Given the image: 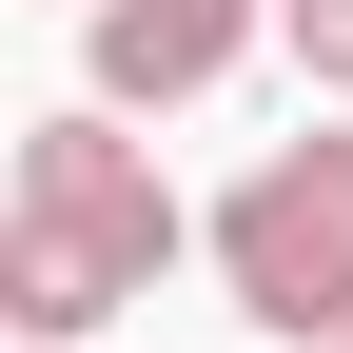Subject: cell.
Masks as SVG:
<instances>
[{"instance_id":"1","label":"cell","mask_w":353,"mask_h":353,"mask_svg":"<svg viewBox=\"0 0 353 353\" xmlns=\"http://www.w3.org/2000/svg\"><path fill=\"white\" fill-rule=\"evenodd\" d=\"M176 255H196V216L118 138V99H39L20 176H0V314H20V353H79L99 314H138Z\"/></svg>"},{"instance_id":"2","label":"cell","mask_w":353,"mask_h":353,"mask_svg":"<svg viewBox=\"0 0 353 353\" xmlns=\"http://www.w3.org/2000/svg\"><path fill=\"white\" fill-rule=\"evenodd\" d=\"M196 255H216V294L275 353H334L353 334V118H294V138L196 216Z\"/></svg>"},{"instance_id":"3","label":"cell","mask_w":353,"mask_h":353,"mask_svg":"<svg viewBox=\"0 0 353 353\" xmlns=\"http://www.w3.org/2000/svg\"><path fill=\"white\" fill-rule=\"evenodd\" d=\"M255 39H275V0H79V59H99V99H118V118L216 99Z\"/></svg>"},{"instance_id":"4","label":"cell","mask_w":353,"mask_h":353,"mask_svg":"<svg viewBox=\"0 0 353 353\" xmlns=\"http://www.w3.org/2000/svg\"><path fill=\"white\" fill-rule=\"evenodd\" d=\"M275 59H294V79L353 118V0H275Z\"/></svg>"},{"instance_id":"5","label":"cell","mask_w":353,"mask_h":353,"mask_svg":"<svg viewBox=\"0 0 353 353\" xmlns=\"http://www.w3.org/2000/svg\"><path fill=\"white\" fill-rule=\"evenodd\" d=\"M334 353H353V334H334Z\"/></svg>"}]
</instances>
